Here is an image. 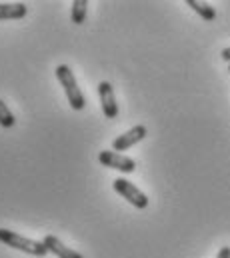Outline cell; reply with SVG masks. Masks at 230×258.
Instances as JSON below:
<instances>
[{
	"label": "cell",
	"instance_id": "6da1fadb",
	"mask_svg": "<svg viewBox=\"0 0 230 258\" xmlns=\"http://www.w3.org/2000/svg\"><path fill=\"white\" fill-rule=\"evenodd\" d=\"M54 74H56L58 82H60L62 88H64V94H66V98H68L70 108H72V110H82V108L86 106V98H84V94H82V90H80V86H78V82H76L74 72L70 70V66H66V64L56 66Z\"/></svg>",
	"mask_w": 230,
	"mask_h": 258
},
{
	"label": "cell",
	"instance_id": "7a4b0ae2",
	"mask_svg": "<svg viewBox=\"0 0 230 258\" xmlns=\"http://www.w3.org/2000/svg\"><path fill=\"white\" fill-rule=\"evenodd\" d=\"M0 242L14 248V250H20V252H26V254H32V256H44L48 250L44 246V242H38V240H32V238H26V236H20L8 228H0Z\"/></svg>",
	"mask_w": 230,
	"mask_h": 258
},
{
	"label": "cell",
	"instance_id": "3957f363",
	"mask_svg": "<svg viewBox=\"0 0 230 258\" xmlns=\"http://www.w3.org/2000/svg\"><path fill=\"white\" fill-rule=\"evenodd\" d=\"M112 186H114L116 192L120 194L122 198H126L132 206H136V208H140V210L148 206V196L142 192L136 184H132L130 180H126V178L120 176V178H116L114 182H112Z\"/></svg>",
	"mask_w": 230,
	"mask_h": 258
},
{
	"label": "cell",
	"instance_id": "277c9868",
	"mask_svg": "<svg viewBox=\"0 0 230 258\" xmlns=\"http://www.w3.org/2000/svg\"><path fill=\"white\" fill-rule=\"evenodd\" d=\"M98 162L102 166H108V168H114V170H120L122 174H130L136 170V162L120 152H114V150H102L98 154Z\"/></svg>",
	"mask_w": 230,
	"mask_h": 258
},
{
	"label": "cell",
	"instance_id": "5b68a950",
	"mask_svg": "<svg viewBox=\"0 0 230 258\" xmlns=\"http://www.w3.org/2000/svg\"><path fill=\"white\" fill-rule=\"evenodd\" d=\"M98 96H100V106H102V112L106 118H116L118 116V104H116V96H114V88L110 82L102 80L98 84Z\"/></svg>",
	"mask_w": 230,
	"mask_h": 258
},
{
	"label": "cell",
	"instance_id": "8992f818",
	"mask_svg": "<svg viewBox=\"0 0 230 258\" xmlns=\"http://www.w3.org/2000/svg\"><path fill=\"white\" fill-rule=\"evenodd\" d=\"M146 134H148L146 126H142V124L132 126L128 132L120 134L118 138L112 140V150H114V152L116 150H128V148H132L134 144H138L140 140H144V138H146Z\"/></svg>",
	"mask_w": 230,
	"mask_h": 258
},
{
	"label": "cell",
	"instance_id": "52a82bcc",
	"mask_svg": "<svg viewBox=\"0 0 230 258\" xmlns=\"http://www.w3.org/2000/svg\"><path fill=\"white\" fill-rule=\"evenodd\" d=\"M44 246H46V250L48 252H52V254H56L58 258H84L80 252H76V250H72V248H68L62 240H58L54 234H48V236H44Z\"/></svg>",
	"mask_w": 230,
	"mask_h": 258
},
{
	"label": "cell",
	"instance_id": "ba28073f",
	"mask_svg": "<svg viewBox=\"0 0 230 258\" xmlns=\"http://www.w3.org/2000/svg\"><path fill=\"white\" fill-rule=\"evenodd\" d=\"M26 12L28 8L22 2H0V20H20L26 16Z\"/></svg>",
	"mask_w": 230,
	"mask_h": 258
},
{
	"label": "cell",
	"instance_id": "9c48e42d",
	"mask_svg": "<svg viewBox=\"0 0 230 258\" xmlns=\"http://www.w3.org/2000/svg\"><path fill=\"white\" fill-rule=\"evenodd\" d=\"M186 6H190L202 20H206V22H212L214 18H216V10H214V6H210L208 2H200V0H186Z\"/></svg>",
	"mask_w": 230,
	"mask_h": 258
},
{
	"label": "cell",
	"instance_id": "30bf717a",
	"mask_svg": "<svg viewBox=\"0 0 230 258\" xmlns=\"http://www.w3.org/2000/svg\"><path fill=\"white\" fill-rule=\"evenodd\" d=\"M86 12H88V2L86 0H74L72 8H70V20L74 24H84Z\"/></svg>",
	"mask_w": 230,
	"mask_h": 258
},
{
	"label": "cell",
	"instance_id": "8fae6325",
	"mask_svg": "<svg viewBox=\"0 0 230 258\" xmlns=\"http://www.w3.org/2000/svg\"><path fill=\"white\" fill-rule=\"evenodd\" d=\"M14 124H16L14 114L10 112L8 104H6L4 100H0V126H2V128H12Z\"/></svg>",
	"mask_w": 230,
	"mask_h": 258
},
{
	"label": "cell",
	"instance_id": "7c38bea8",
	"mask_svg": "<svg viewBox=\"0 0 230 258\" xmlns=\"http://www.w3.org/2000/svg\"><path fill=\"white\" fill-rule=\"evenodd\" d=\"M216 258H230V246H222V248L218 250Z\"/></svg>",
	"mask_w": 230,
	"mask_h": 258
},
{
	"label": "cell",
	"instance_id": "4fadbf2b",
	"mask_svg": "<svg viewBox=\"0 0 230 258\" xmlns=\"http://www.w3.org/2000/svg\"><path fill=\"white\" fill-rule=\"evenodd\" d=\"M220 56H222V60H224V62H228V64H230V46H228V48H224V50L220 52Z\"/></svg>",
	"mask_w": 230,
	"mask_h": 258
},
{
	"label": "cell",
	"instance_id": "5bb4252c",
	"mask_svg": "<svg viewBox=\"0 0 230 258\" xmlns=\"http://www.w3.org/2000/svg\"><path fill=\"white\" fill-rule=\"evenodd\" d=\"M228 72H230V64H228Z\"/></svg>",
	"mask_w": 230,
	"mask_h": 258
}]
</instances>
